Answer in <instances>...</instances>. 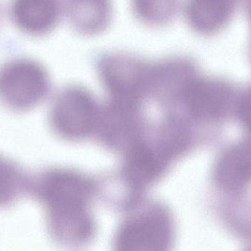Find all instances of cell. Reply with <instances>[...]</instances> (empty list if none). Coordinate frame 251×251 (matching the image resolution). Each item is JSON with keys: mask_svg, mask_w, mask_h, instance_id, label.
Segmentation results:
<instances>
[{"mask_svg": "<svg viewBox=\"0 0 251 251\" xmlns=\"http://www.w3.org/2000/svg\"><path fill=\"white\" fill-rule=\"evenodd\" d=\"M101 183L77 169H55L43 180L41 195L52 234L66 246H85L97 233L93 214Z\"/></svg>", "mask_w": 251, "mask_h": 251, "instance_id": "6da1fadb", "label": "cell"}, {"mask_svg": "<svg viewBox=\"0 0 251 251\" xmlns=\"http://www.w3.org/2000/svg\"><path fill=\"white\" fill-rule=\"evenodd\" d=\"M126 215L114 237L122 251H165L176 236V223L171 209L160 201L140 199L125 209Z\"/></svg>", "mask_w": 251, "mask_h": 251, "instance_id": "7a4b0ae2", "label": "cell"}, {"mask_svg": "<svg viewBox=\"0 0 251 251\" xmlns=\"http://www.w3.org/2000/svg\"><path fill=\"white\" fill-rule=\"evenodd\" d=\"M101 105L84 87H67L56 97L51 107L50 121L54 132L73 142L95 139Z\"/></svg>", "mask_w": 251, "mask_h": 251, "instance_id": "3957f363", "label": "cell"}, {"mask_svg": "<svg viewBox=\"0 0 251 251\" xmlns=\"http://www.w3.org/2000/svg\"><path fill=\"white\" fill-rule=\"evenodd\" d=\"M100 73L108 99L145 106L150 97L152 66L125 54H112L100 62Z\"/></svg>", "mask_w": 251, "mask_h": 251, "instance_id": "277c9868", "label": "cell"}, {"mask_svg": "<svg viewBox=\"0 0 251 251\" xmlns=\"http://www.w3.org/2000/svg\"><path fill=\"white\" fill-rule=\"evenodd\" d=\"M48 87L42 71L31 76L7 77L0 83V94L4 101L16 110H28L36 106L45 95Z\"/></svg>", "mask_w": 251, "mask_h": 251, "instance_id": "5b68a950", "label": "cell"}, {"mask_svg": "<svg viewBox=\"0 0 251 251\" xmlns=\"http://www.w3.org/2000/svg\"><path fill=\"white\" fill-rule=\"evenodd\" d=\"M234 0H190L187 18L196 30L209 33L219 29L229 19Z\"/></svg>", "mask_w": 251, "mask_h": 251, "instance_id": "8992f818", "label": "cell"}, {"mask_svg": "<svg viewBox=\"0 0 251 251\" xmlns=\"http://www.w3.org/2000/svg\"><path fill=\"white\" fill-rule=\"evenodd\" d=\"M71 19L76 29L88 35L104 30L111 15L109 0H70Z\"/></svg>", "mask_w": 251, "mask_h": 251, "instance_id": "52a82bcc", "label": "cell"}, {"mask_svg": "<svg viewBox=\"0 0 251 251\" xmlns=\"http://www.w3.org/2000/svg\"><path fill=\"white\" fill-rule=\"evenodd\" d=\"M178 0H133L137 17L147 25H166L175 16Z\"/></svg>", "mask_w": 251, "mask_h": 251, "instance_id": "ba28073f", "label": "cell"}, {"mask_svg": "<svg viewBox=\"0 0 251 251\" xmlns=\"http://www.w3.org/2000/svg\"><path fill=\"white\" fill-rule=\"evenodd\" d=\"M17 181L16 169L0 159V203H7L14 197Z\"/></svg>", "mask_w": 251, "mask_h": 251, "instance_id": "9c48e42d", "label": "cell"}]
</instances>
